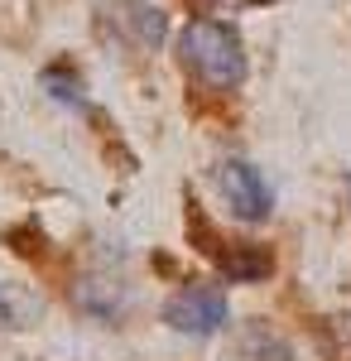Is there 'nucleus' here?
<instances>
[{
	"instance_id": "f257e3e1",
	"label": "nucleus",
	"mask_w": 351,
	"mask_h": 361,
	"mask_svg": "<svg viewBox=\"0 0 351 361\" xmlns=\"http://www.w3.org/2000/svg\"><path fill=\"white\" fill-rule=\"evenodd\" d=\"M173 54H178V68L188 73V82H197L212 97H231L245 87V73H250L245 39L226 20H212V15L188 20L173 39Z\"/></svg>"
},
{
	"instance_id": "f03ea898",
	"label": "nucleus",
	"mask_w": 351,
	"mask_h": 361,
	"mask_svg": "<svg viewBox=\"0 0 351 361\" xmlns=\"http://www.w3.org/2000/svg\"><path fill=\"white\" fill-rule=\"evenodd\" d=\"M188 236H192V246L216 265V275L226 279V284H265L274 275L270 246L245 241V236H221V226L207 222L197 202H188Z\"/></svg>"
},
{
	"instance_id": "7ed1b4c3",
	"label": "nucleus",
	"mask_w": 351,
	"mask_h": 361,
	"mask_svg": "<svg viewBox=\"0 0 351 361\" xmlns=\"http://www.w3.org/2000/svg\"><path fill=\"white\" fill-rule=\"evenodd\" d=\"M164 323L183 337H216L231 323V299L207 284V279H188L168 304H164Z\"/></svg>"
},
{
	"instance_id": "20e7f679",
	"label": "nucleus",
	"mask_w": 351,
	"mask_h": 361,
	"mask_svg": "<svg viewBox=\"0 0 351 361\" xmlns=\"http://www.w3.org/2000/svg\"><path fill=\"white\" fill-rule=\"evenodd\" d=\"M216 183H221V197H226L231 217H241L250 226L270 222L274 193H270V183H265V173L250 164V159H221L216 164Z\"/></svg>"
},
{
	"instance_id": "39448f33",
	"label": "nucleus",
	"mask_w": 351,
	"mask_h": 361,
	"mask_svg": "<svg viewBox=\"0 0 351 361\" xmlns=\"http://www.w3.org/2000/svg\"><path fill=\"white\" fill-rule=\"evenodd\" d=\"M106 20L116 25V34L130 49H144V54H154L164 39H168V20H164V10L154 0H116Z\"/></svg>"
},
{
	"instance_id": "423d86ee",
	"label": "nucleus",
	"mask_w": 351,
	"mask_h": 361,
	"mask_svg": "<svg viewBox=\"0 0 351 361\" xmlns=\"http://www.w3.org/2000/svg\"><path fill=\"white\" fill-rule=\"evenodd\" d=\"M44 87H49V97L63 102V106H82V102H87V97H82V78L73 68H63V63L44 68Z\"/></svg>"
},
{
	"instance_id": "0eeeda50",
	"label": "nucleus",
	"mask_w": 351,
	"mask_h": 361,
	"mask_svg": "<svg viewBox=\"0 0 351 361\" xmlns=\"http://www.w3.org/2000/svg\"><path fill=\"white\" fill-rule=\"evenodd\" d=\"M188 5L197 10V15H212V10H226V5L241 10V5H260V0H188Z\"/></svg>"
},
{
	"instance_id": "6e6552de",
	"label": "nucleus",
	"mask_w": 351,
	"mask_h": 361,
	"mask_svg": "<svg viewBox=\"0 0 351 361\" xmlns=\"http://www.w3.org/2000/svg\"><path fill=\"white\" fill-rule=\"evenodd\" d=\"M0 328H15V304H10L5 289H0Z\"/></svg>"
}]
</instances>
